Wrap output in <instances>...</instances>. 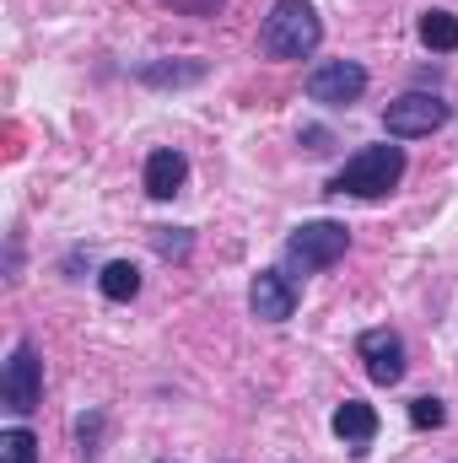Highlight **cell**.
I'll use <instances>...</instances> for the list:
<instances>
[{
	"mask_svg": "<svg viewBox=\"0 0 458 463\" xmlns=\"http://www.w3.org/2000/svg\"><path fill=\"white\" fill-rule=\"evenodd\" d=\"M324 43V22L308 0H275L264 27H259V49L270 60H308Z\"/></svg>",
	"mask_w": 458,
	"mask_h": 463,
	"instance_id": "1",
	"label": "cell"
},
{
	"mask_svg": "<svg viewBox=\"0 0 458 463\" xmlns=\"http://www.w3.org/2000/svg\"><path fill=\"white\" fill-rule=\"evenodd\" d=\"M405 178V151L399 146H367L329 178V194H350V200H383L394 194V184Z\"/></svg>",
	"mask_w": 458,
	"mask_h": 463,
	"instance_id": "2",
	"label": "cell"
},
{
	"mask_svg": "<svg viewBox=\"0 0 458 463\" xmlns=\"http://www.w3.org/2000/svg\"><path fill=\"white\" fill-rule=\"evenodd\" d=\"M345 248H350V232L340 222H302L286 237V275H319L340 264Z\"/></svg>",
	"mask_w": 458,
	"mask_h": 463,
	"instance_id": "3",
	"label": "cell"
},
{
	"mask_svg": "<svg viewBox=\"0 0 458 463\" xmlns=\"http://www.w3.org/2000/svg\"><path fill=\"white\" fill-rule=\"evenodd\" d=\"M0 404L11 415H33L43 404V361H38L33 340H16L11 355H5V366H0Z\"/></svg>",
	"mask_w": 458,
	"mask_h": 463,
	"instance_id": "4",
	"label": "cell"
},
{
	"mask_svg": "<svg viewBox=\"0 0 458 463\" xmlns=\"http://www.w3.org/2000/svg\"><path fill=\"white\" fill-rule=\"evenodd\" d=\"M443 124H448V103L437 92H405V98H394L383 109V129L394 140H421V135H432Z\"/></svg>",
	"mask_w": 458,
	"mask_h": 463,
	"instance_id": "5",
	"label": "cell"
},
{
	"mask_svg": "<svg viewBox=\"0 0 458 463\" xmlns=\"http://www.w3.org/2000/svg\"><path fill=\"white\" fill-rule=\"evenodd\" d=\"M361 92H367V71L356 60H319L308 71V98L324 109H350Z\"/></svg>",
	"mask_w": 458,
	"mask_h": 463,
	"instance_id": "6",
	"label": "cell"
},
{
	"mask_svg": "<svg viewBox=\"0 0 458 463\" xmlns=\"http://www.w3.org/2000/svg\"><path fill=\"white\" fill-rule=\"evenodd\" d=\"M356 355H361V366H367V377H372L377 388H394V383L405 377V340H399L394 329H361Z\"/></svg>",
	"mask_w": 458,
	"mask_h": 463,
	"instance_id": "7",
	"label": "cell"
},
{
	"mask_svg": "<svg viewBox=\"0 0 458 463\" xmlns=\"http://www.w3.org/2000/svg\"><path fill=\"white\" fill-rule=\"evenodd\" d=\"M248 313H253L259 324H286V318L297 313V286H291V275H286V269H259L253 286H248Z\"/></svg>",
	"mask_w": 458,
	"mask_h": 463,
	"instance_id": "8",
	"label": "cell"
},
{
	"mask_svg": "<svg viewBox=\"0 0 458 463\" xmlns=\"http://www.w3.org/2000/svg\"><path fill=\"white\" fill-rule=\"evenodd\" d=\"M184 178H189V162H184V151L162 146V151H151V156H146V173H140V184H146V194H151V200H173V194L184 189Z\"/></svg>",
	"mask_w": 458,
	"mask_h": 463,
	"instance_id": "9",
	"label": "cell"
},
{
	"mask_svg": "<svg viewBox=\"0 0 458 463\" xmlns=\"http://www.w3.org/2000/svg\"><path fill=\"white\" fill-rule=\"evenodd\" d=\"M329 426H335V437H340L345 448L361 458V453L372 448V437H377V410H372V404H361V399H345Z\"/></svg>",
	"mask_w": 458,
	"mask_h": 463,
	"instance_id": "10",
	"label": "cell"
},
{
	"mask_svg": "<svg viewBox=\"0 0 458 463\" xmlns=\"http://www.w3.org/2000/svg\"><path fill=\"white\" fill-rule=\"evenodd\" d=\"M415 33H421V43L432 49V54H453L458 49V16L453 11H421V22H415Z\"/></svg>",
	"mask_w": 458,
	"mask_h": 463,
	"instance_id": "11",
	"label": "cell"
},
{
	"mask_svg": "<svg viewBox=\"0 0 458 463\" xmlns=\"http://www.w3.org/2000/svg\"><path fill=\"white\" fill-rule=\"evenodd\" d=\"M98 291H103L109 302H135V297H140V264H129V259L103 264V275H98Z\"/></svg>",
	"mask_w": 458,
	"mask_h": 463,
	"instance_id": "12",
	"label": "cell"
},
{
	"mask_svg": "<svg viewBox=\"0 0 458 463\" xmlns=\"http://www.w3.org/2000/svg\"><path fill=\"white\" fill-rule=\"evenodd\" d=\"M135 76H140L146 87H184V81H200L205 65H200V60H189V65H140Z\"/></svg>",
	"mask_w": 458,
	"mask_h": 463,
	"instance_id": "13",
	"label": "cell"
},
{
	"mask_svg": "<svg viewBox=\"0 0 458 463\" xmlns=\"http://www.w3.org/2000/svg\"><path fill=\"white\" fill-rule=\"evenodd\" d=\"M0 463H38V437L27 426L0 431Z\"/></svg>",
	"mask_w": 458,
	"mask_h": 463,
	"instance_id": "14",
	"label": "cell"
},
{
	"mask_svg": "<svg viewBox=\"0 0 458 463\" xmlns=\"http://www.w3.org/2000/svg\"><path fill=\"white\" fill-rule=\"evenodd\" d=\"M151 248H157L162 259H189L195 237H189L184 227H157V232H151Z\"/></svg>",
	"mask_w": 458,
	"mask_h": 463,
	"instance_id": "15",
	"label": "cell"
},
{
	"mask_svg": "<svg viewBox=\"0 0 458 463\" xmlns=\"http://www.w3.org/2000/svg\"><path fill=\"white\" fill-rule=\"evenodd\" d=\"M410 426H415V431H437V426H448L443 399H415V404H410Z\"/></svg>",
	"mask_w": 458,
	"mask_h": 463,
	"instance_id": "16",
	"label": "cell"
},
{
	"mask_svg": "<svg viewBox=\"0 0 458 463\" xmlns=\"http://www.w3.org/2000/svg\"><path fill=\"white\" fill-rule=\"evenodd\" d=\"M173 11H184V16H216L222 11V0H167Z\"/></svg>",
	"mask_w": 458,
	"mask_h": 463,
	"instance_id": "17",
	"label": "cell"
},
{
	"mask_svg": "<svg viewBox=\"0 0 458 463\" xmlns=\"http://www.w3.org/2000/svg\"><path fill=\"white\" fill-rule=\"evenodd\" d=\"M98 426H103L98 415H81V426H76V437H81V453H87V458L98 453V448H92V442H98Z\"/></svg>",
	"mask_w": 458,
	"mask_h": 463,
	"instance_id": "18",
	"label": "cell"
},
{
	"mask_svg": "<svg viewBox=\"0 0 458 463\" xmlns=\"http://www.w3.org/2000/svg\"><path fill=\"white\" fill-rule=\"evenodd\" d=\"M162 463H167V458H162Z\"/></svg>",
	"mask_w": 458,
	"mask_h": 463,
	"instance_id": "19",
	"label": "cell"
}]
</instances>
